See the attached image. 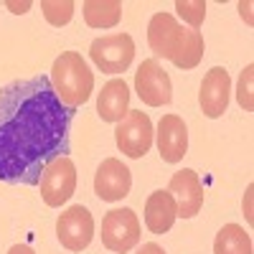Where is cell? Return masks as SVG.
Returning <instances> with one entry per match:
<instances>
[{"label":"cell","instance_id":"ffe728a7","mask_svg":"<svg viewBox=\"0 0 254 254\" xmlns=\"http://www.w3.org/2000/svg\"><path fill=\"white\" fill-rule=\"evenodd\" d=\"M252 79H254V66H249L242 71L239 76V87H237V102L244 112H252L254 110V102H252Z\"/></svg>","mask_w":254,"mask_h":254},{"label":"cell","instance_id":"7c38bea8","mask_svg":"<svg viewBox=\"0 0 254 254\" xmlns=\"http://www.w3.org/2000/svg\"><path fill=\"white\" fill-rule=\"evenodd\" d=\"M229 97H231V79L224 66L208 69V74L201 81V92H198V104L208 120H219L226 107H229Z\"/></svg>","mask_w":254,"mask_h":254},{"label":"cell","instance_id":"cb8c5ba5","mask_svg":"<svg viewBox=\"0 0 254 254\" xmlns=\"http://www.w3.org/2000/svg\"><path fill=\"white\" fill-rule=\"evenodd\" d=\"M249 8H252L249 3H239V10H242V18L247 15V23H252V20H249Z\"/></svg>","mask_w":254,"mask_h":254},{"label":"cell","instance_id":"7a4b0ae2","mask_svg":"<svg viewBox=\"0 0 254 254\" xmlns=\"http://www.w3.org/2000/svg\"><path fill=\"white\" fill-rule=\"evenodd\" d=\"M147 46L155 54V59H171L183 71L196 69L206 54L201 31L181 26L171 13H155L150 18V23H147Z\"/></svg>","mask_w":254,"mask_h":254},{"label":"cell","instance_id":"9c48e42d","mask_svg":"<svg viewBox=\"0 0 254 254\" xmlns=\"http://www.w3.org/2000/svg\"><path fill=\"white\" fill-rule=\"evenodd\" d=\"M135 92L147 107H163L173 99V84L158 59H145L135 71Z\"/></svg>","mask_w":254,"mask_h":254},{"label":"cell","instance_id":"603a6c76","mask_svg":"<svg viewBox=\"0 0 254 254\" xmlns=\"http://www.w3.org/2000/svg\"><path fill=\"white\" fill-rule=\"evenodd\" d=\"M8 8L13 10V13H28V8H31V3H8Z\"/></svg>","mask_w":254,"mask_h":254},{"label":"cell","instance_id":"2e32d148","mask_svg":"<svg viewBox=\"0 0 254 254\" xmlns=\"http://www.w3.org/2000/svg\"><path fill=\"white\" fill-rule=\"evenodd\" d=\"M84 20L89 28H115L122 18L120 0H87L81 5Z\"/></svg>","mask_w":254,"mask_h":254},{"label":"cell","instance_id":"7402d4cb","mask_svg":"<svg viewBox=\"0 0 254 254\" xmlns=\"http://www.w3.org/2000/svg\"><path fill=\"white\" fill-rule=\"evenodd\" d=\"M8 254H36L28 244H13L10 249H8Z\"/></svg>","mask_w":254,"mask_h":254},{"label":"cell","instance_id":"ac0fdd59","mask_svg":"<svg viewBox=\"0 0 254 254\" xmlns=\"http://www.w3.org/2000/svg\"><path fill=\"white\" fill-rule=\"evenodd\" d=\"M41 10H44V18L56 28L66 26L74 18V3L71 0H41Z\"/></svg>","mask_w":254,"mask_h":254},{"label":"cell","instance_id":"e0dca14e","mask_svg":"<svg viewBox=\"0 0 254 254\" xmlns=\"http://www.w3.org/2000/svg\"><path fill=\"white\" fill-rule=\"evenodd\" d=\"M214 254H254L249 231L239 224H226L214 239Z\"/></svg>","mask_w":254,"mask_h":254},{"label":"cell","instance_id":"8992f818","mask_svg":"<svg viewBox=\"0 0 254 254\" xmlns=\"http://www.w3.org/2000/svg\"><path fill=\"white\" fill-rule=\"evenodd\" d=\"M153 137H155V127L142 110H130L122 122H117V130H115L117 147L132 160L147 155V150L153 147Z\"/></svg>","mask_w":254,"mask_h":254},{"label":"cell","instance_id":"44dd1931","mask_svg":"<svg viewBox=\"0 0 254 254\" xmlns=\"http://www.w3.org/2000/svg\"><path fill=\"white\" fill-rule=\"evenodd\" d=\"M137 254H165V249L160 244H155V242H147V244H142V249Z\"/></svg>","mask_w":254,"mask_h":254},{"label":"cell","instance_id":"5b68a950","mask_svg":"<svg viewBox=\"0 0 254 254\" xmlns=\"http://www.w3.org/2000/svg\"><path fill=\"white\" fill-rule=\"evenodd\" d=\"M89 56L94 66L104 74H125L135 59V41L130 33H110L94 38L89 46Z\"/></svg>","mask_w":254,"mask_h":254},{"label":"cell","instance_id":"277c9868","mask_svg":"<svg viewBox=\"0 0 254 254\" xmlns=\"http://www.w3.org/2000/svg\"><path fill=\"white\" fill-rule=\"evenodd\" d=\"M140 219L132 208H112L102 219V244L115 254H127L140 244Z\"/></svg>","mask_w":254,"mask_h":254},{"label":"cell","instance_id":"5bb4252c","mask_svg":"<svg viewBox=\"0 0 254 254\" xmlns=\"http://www.w3.org/2000/svg\"><path fill=\"white\" fill-rule=\"evenodd\" d=\"M130 112V87L125 79H110L97 97V115L102 122H122Z\"/></svg>","mask_w":254,"mask_h":254},{"label":"cell","instance_id":"6da1fadb","mask_svg":"<svg viewBox=\"0 0 254 254\" xmlns=\"http://www.w3.org/2000/svg\"><path fill=\"white\" fill-rule=\"evenodd\" d=\"M71 117L46 74L0 87V181L38 186L46 165L69 153Z\"/></svg>","mask_w":254,"mask_h":254},{"label":"cell","instance_id":"4fadbf2b","mask_svg":"<svg viewBox=\"0 0 254 254\" xmlns=\"http://www.w3.org/2000/svg\"><path fill=\"white\" fill-rule=\"evenodd\" d=\"M158 153L165 163H181L188 153V127L178 115H163L158 122Z\"/></svg>","mask_w":254,"mask_h":254},{"label":"cell","instance_id":"3957f363","mask_svg":"<svg viewBox=\"0 0 254 254\" xmlns=\"http://www.w3.org/2000/svg\"><path fill=\"white\" fill-rule=\"evenodd\" d=\"M49 79L61 104H66L71 110L87 102L94 89V74L89 69V64L76 51H61V56H56L51 66Z\"/></svg>","mask_w":254,"mask_h":254},{"label":"cell","instance_id":"d6986e66","mask_svg":"<svg viewBox=\"0 0 254 254\" xmlns=\"http://www.w3.org/2000/svg\"><path fill=\"white\" fill-rule=\"evenodd\" d=\"M176 10H178V15H181L193 31L201 28L203 18H206V3H203V0H178Z\"/></svg>","mask_w":254,"mask_h":254},{"label":"cell","instance_id":"ba28073f","mask_svg":"<svg viewBox=\"0 0 254 254\" xmlns=\"http://www.w3.org/2000/svg\"><path fill=\"white\" fill-rule=\"evenodd\" d=\"M56 237H59L61 247L69 252L87 249L94 239V216L89 214V208L76 203V206H69L64 214H59Z\"/></svg>","mask_w":254,"mask_h":254},{"label":"cell","instance_id":"52a82bcc","mask_svg":"<svg viewBox=\"0 0 254 254\" xmlns=\"http://www.w3.org/2000/svg\"><path fill=\"white\" fill-rule=\"evenodd\" d=\"M41 198L46 206L59 208L64 206L76 190V165L69 155H61L54 163L46 165L44 176H41Z\"/></svg>","mask_w":254,"mask_h":254},{"label":"cell","instance_id":"30bf717a","mask_svg":"<svg viewBox=\"0 0 254 254\" xmlns=\"http://www.w3.org/2000/svg\"><path fill=\"white\" fill-rule=\"evenodd\" d=\"M168 193L173 196L178 219H193L203 208V186L196 171L183 168V171L173 173L171 183H168Z\"/></svg>","mask_w":254,"mask_h":254},{"label":"cell","instance_id":"9a60e30c","mask_svg":"<svg viewBox=\"0 0 254 254\" xmlns=\"http://www.w3.org/2000/svg\"><path fill=\"white\" fill-rule=\"evenodd\" d=\"M178 219L176 201L168 190H153L145 201V226L153 234H165Z\"/></svg>","mask_w":254,"mask_h":254},{"label":"cell","instance_id":"8fae6325","mask_svg":"<svg viewBox=\"0 0 254 254\" xmlns=\"http://www.w3.org/2000/svg\"><path fill=\"white\" fill-rule=\"evenodd\" d=\"M132 188V173L122 160L107 158L94 173V193L102 201H122Z\"/></svg>","mask_w":254,"mask_h":254}]
</instances>
